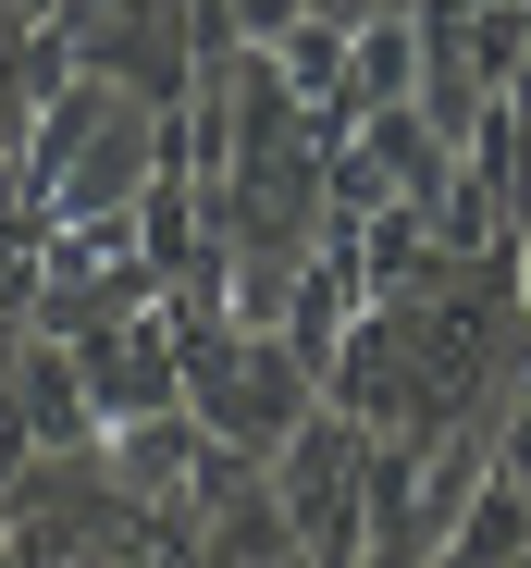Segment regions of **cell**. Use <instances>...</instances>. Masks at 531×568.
<instances>
[{
	"instance_id": "5",
	"label": "cell",
	"mask_w": 531,
	"mask_h": 568,
	"mask_svg": "<svg viewBox=\"0 0 531 568\" xmlns=\"http://www.w3.org/2000/svg\"><path fill=\"white\" fill-rule=\"evenodd\" d=\"M38 284H50V211L25 199V173L0 161V322H25Z\"/></svg>"
},
{
	"instance_id": "14",
	"label": "cell",
	"mask_w": 531,
	"mask_h": 568,
	"mask_svg": "<svg viewBox=\"0 0 531 568\" xmlns=\"http://www.w3.org/2000/svg\"><path fill=\"white\" fill-rule=\"evenodd\" d=\"M0 531H13V507H0Z\"/></svg>"
},
{
	"instance_id": "15",
	"label": "cell",
	"mask_w": 531,
	"mask_h": 568,
	"mask_svg": "<svg viewBox=\"0 0 531 568\" xmlns=\"http://www.w3.org/2000/svg\"><path fill=\"white\" fill-rule=\"evenodd\" d=\"M384 13H408V0H384Z\"/></svg>"
},
{
	"instance_id": "3",
	"label": "cell",
	"mask_w": 531,
	"mask_h": 568,
	"mask_svg": "<svg viewBox=\"0 0 531 568\" xmlns=\"http://www.w3.org/2000/svg\"><path fill=\"white\" fill-rule=\"evenodd\" d=\"M74 371H86V396H100V420H161V408H186V334H173V297L100 322V334H74Z\"/></svg>"
},
{
	"instance_id": "9",
	"label": "cell",
	"mask_w": 531,
	"mask_h": 568,
	"mask_svg": "<svg viewBox=\"0 0 531 568\" xmlns=\"http://www.w3.org/2000/svg\"><path fill=\"white\" fill-rule=\"evenodd\" d=\"M494 469L531 483V371H519V408H507V433H494Z\"/></svg>"
},
{
	"instance_id": "8",
	"label": "cell",
	"mask_w": 531,
	"mask_h": 568,
	"mask_svg": "<svg viewBox=\"0 0 531 568\" xmlns=\"http://www.w3.org/2000/svg\"><path fill=\"white\" fill-rule=\"evenodd\" d=\"M25 124H38V100H25V62H13V38H0V161L25 149Z\"/></svg>"
},
{
	"instance_id": "12",
	"label": "cell",
	"mask_w": 531,
	"mask_h": 568,
	"mask_svg": "<svg viewBox=\"0 0 531 568\" xmlns=\"http://www.w3.org/2000/svg\"><path fill=\"white\" fill-rule=\"evenodd\" d=\"M519 235H531V199H519Z\"/></svg>"
},
{
	"instance_id": "10",
	"label": "cell",
	"mask_w": 531,
	"mask_h": 568,
	"mask_svg": "<svg viewBox=\"0 0 531 568\" xmlns=\"http://www.w3.org/2000/svg\"><path fill=\"white\" fill-rule=\"evenodd\" d=\"M507 136H519V161H531V50H519V74H507Z\"/></svg>"
},
{
	"instance_id": "11",
	"label": "cell",
	"mask_w": 531,
	"mask_h": 568,
	"mask_svg": "<svg viewBox=\"0 0 531 568\" xmlns=\"http://www.w3.org/2000/svg\"><path fill=\"white\" fill-rule=\"evenodd\" d=\"M0 13H13V26H50V13H62V0H0Z\"/></svg>"
},
{
	"instance_id": "7",
	"label": "cell",
	"mask_w": 531,
	"mask_h": 568,
	"mask_svg": "<svg viewBox=\"0 0 531 568\" xmlns=\"http://www.w3.org/2000/svg\"><path fill=\"white\" fill-rule=\"evenodd\" d=\"M211 13H223V38H235V50H273V38L309 13V0H211Z\"/></svg>"
},
{
	"instance_id": "6",
	"label": "cell",
	"mask_w": 531,
	"mask_h": 568,
	"mask_svg": "<svg viewBox=\"0 0 531 568\" xmlns=\"http://www.w3.org/2000/svg\"><path fill=\"white\" fill-rule=\"evenodd\" d=\"M420 100V13H371L359 26V112Z\"/></svg>"
},
{
	"instance_id": "13",
	"label": "cell",
	"mask_w": 531,
	"mask_h": 568,
	"mask_svg": "<svg viewBox=\"0 0 531 568\" xmlns=\"http://www.w3.org/2000/svg\"><path fill=\"white\" fill-rule=\"evenodd\" d=\"M0 568H13V544H0Z\"/></svg>"
},
{
	"instance_id": "1",
	"label": "cell",
	"mask_w": 531,
	"mask_h": 568,
	"mask_svg": "<svg viewBox=\"0 0 531 568\" xmlns=\"http://www.w3.org/2000/svg\"><path fill=\"white\" fill-rule=\"evenodd\" d=\"M161 149H173V124H161V100H149L136 74H74V87H50V100H38L13 173H25V199L50 211V235H62V223L136 211L149 173H161Z\"/></svg>"
},
{
	"instance_id": "2",
	"label": "cell",
	"mask_w": 531,
	"mask_h": 568,
	"mask_svg": "<svg viewBox=\"0 0 531 568\" xmlns=\"http://www.w3.org/2000/svg\"><path fill=\"white\" fill-rule=\"evenodd\" d=\"M186 408H198V433H211L235 469H273V457L297 445V420L321 408V371H309L285 334L223 322V334L186 346Z\"/></svg>"
},
{
	"instance_id": "4",
	"label": "cell",
	"mask_w": 531,
	"mask_h": 568,
	"mask_svg": "<svg viewBox=\"0 0 531 568\" xmlns=\"http://www.w3.org/2000/svg\"><path fill=\"white\" fill-rule=\"evenodd\" d=\"M13 396H25V420H38V457H100L112 445V420H100V396H86V371H74V334H13Z\"/></svg>"
}]
</instances>
